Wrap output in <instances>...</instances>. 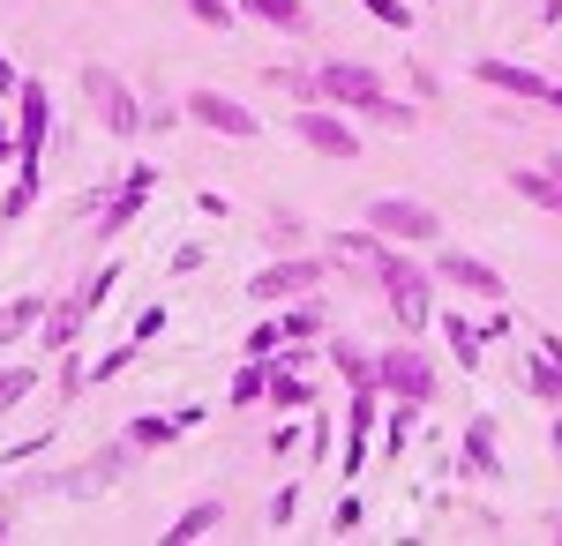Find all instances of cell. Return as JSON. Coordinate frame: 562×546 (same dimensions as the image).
Instances as JSON below:
<instances>
[{
  "label": "cell",
  "mask_w": 562,
  "mask_h": 546,
  "mask_svg": "<svg viewBox=\"0 0 562 546\" xmlns=\"http://www.w3.org/2000/svg\"><path fill=\"white\" fill-rule=\"evenodd\" d=\"M262 405H270V412H307V405H315V382H301L293 367L270 360V389H262Z\"/></svg>",
  "instance_id": "22"
},
{
  "label": "cell",
  "mask_w": 562,
  "mask_h": 546,
  "mask_svg": "<svg viewBox=\"0 0 562 546\" xmlns=\"http://www.w3.org/2000/svg\"><path fill=\"white\" fill-rule=\"evenodd\" d=\"M375 412H383V389L375 382H360L352 389V405H346V479L368 464V434H375Z\"/></svg>",
  "instance_id": "14"
},
{
  "label": "cell",
  "mask_w": 562,
  "mask_h": 546,
  "mask_svg": "<svg viewBox=\"0 0 562 546\" xmlns=\"http://www.w3.org/2000/svg\"><path fill=\"white\" fill-rule=\"evenodd\" d=\"M548 450L562 457V405H555V420H548Z\"/></svg>",
  "instance_id": "43"
},
{
  "label": "cell",
  "mask_w": 562,
  "mask_h": 546,
  "mask_svg": "<svg viewBox=\"0 0 562 546\" xmlns=\"http://www.w3.org/2000/svg\"><path fill=\"white\" fill-rule=\"evenodd\" d=\"M188 15H195L203 31H233V23H240V0H188Z\"/></svg>",
  "instance_id": "29"
},
{
  "label": "cell",
  "mask_w": 562,
  "mask_h": 546,
  "mask_svg": "<svg viewBox=\"0 0 562 546\" xmlns=\"http://www.w3.org/2000/svg\"><path fill=\"white\" fill-rule=\"evenodd\" d=\"M128 442L143 450V457H150V450H173V442H180L173 412H166V420H158V412H143V420H128Z\"/></svg>",
  "instance_id": "25"
},
{
  "label": "cell",
  "mask_w": 562,
  "mask_h": 546,
  "mask_svg": "<svg viewBox=\"0 0 562 546\" xmlns=\"http://www.w3.org/2000/svg\"><path fill=\"white\" fill-rule=\"evenodd\" d=\"M45 135H53V90L38 76H23V90H15V166H38Z\"/></svg>",
  "instance_id": "8"
},
{
  "label": "cell",
  "mask_w": 562,
  "mask_h": 546,
  "mask_svg": "<svg viewBox=\"0 0 562 546\" xmlns=\"http://www.w3.org/2000/svg\"><path fill=\"white\" fill-rule=\"evenodd\" d=\"M323 322H330V299H323V293L285 299V315H278V330H285V344H315V337H323Z\"/></svg>",
  "instance_id": "16"
},
{
  "label": "cell",
  "mask_w": 562,
  "mask_h": 546,
  "mask_svg": "<svg viewBox=\"0 0 562 546\" xmlns=\"http://www.w3.org/2000/svg\"><path fill=\"white\" fill-rule=\"evenodd\" d=\"M323 285H330V262L323 254H278V262H262L256 277H248V299L256 307H285V299L323 293Z\"/></svg>",
  "instance_id": "4"
},
{
  "label": "cell",
  "mask_w": 562,
  "mask_h": 546,
  "mask_svg": "<svg viewBox=\"0 0 562 546\" xmlns=\"http://www.w3.org/2000/svg\"><path fill=\"white\" fill-rule=\"evenodd\" d=\"M45 307H53L45 293H23V299H8V307H0V344H15V337H38Z\"/></svg>",
  "instance_id": "23"
},
{
  "label": "cell",
  "mask_w": 562,
  "mask_h": 546,
  "mask_svg": "<svg viewBox=\"0 0 562 546\" xmlns=\"http://www.w3.org/2000/svg\"><path fill=\"white\" fill-rule=\"evenodd\" d=\"M166 330V307H143V315H135V344H143V337H158Z\"/></svg>",
  "instance_id": "40"
},
{
  "label": "cell",
  "mask_w": 562,
  "mask_h": 546,
  "mask_svg": "<svg viewBox=\"0 0 562 546\" xmlns=\"http://www.w3.org/2000/svg\"><path fill=\"white\" fill-rule=\"evenodd\" d=\"M360 8H368L383 31H413V0H360Z\"/></svg>",
  "instance_id": "33"
},
{
  "label": "cell",
  "mask_w": 562,
  "mask_h": 546,
  "mask_svg": "<svg viewBox=\"0 0 562 546\" xmlns=\"http://www.w3.org/2000/svg\"><path fill=\"white\" fill-rule=\"evenodd\" d=\"M442 344H450V360L473 375V367H487V330H473L465 315H442Z\"/></svg>",
  "instance_id": "19"
},
{
  "label": "cell",
  "mask_w": 562,
  "mask_h": 546,
  "mask_svg": "<svg viewBox=\"0 0 562 546\" xmlns=\"http://www.w3.org/2000/svg\"><path fill=\"white\" fill-rule=\"evenodd\" d=\"M473 76L487 90H503V98H525V105H548V90H555L548 76H532V68H518V60H495V53H480Z\"/></svg>",
  "instance_id": "12"
},
{
  "label": "cell",
  "mask_w": 562,
  "mask_h": 546,
  "mask_svg": "<svg viewBox=\"0 0 562 546\" xmlns=\"http://www.w3.org/2000/svg\"><path fill=\"white\" fill-rule=\"evenodd\" d=\"M525 389L540 405H562V337L555 330H532V352H525Z\"/></svg>",
  "instance_id": "13"
},
{
  "label": "cell",
  "mask_w": 562,
  "mask_h": 546,
  "mask_svg": "<svg viewBox=\"0 0 562 546\" xmlns=\"http://www.w3.org/2000/svg\"><path fill=\"white\" fill-rule=\"evenodd\" d=\"M76 90H83V105L98 113L105 135H121V143L143 135V113H150V105H143V90H135L128 76H113V68H98V60H90L83 76H76Z\"/></svg>",
  "instance_id": "3"
},
{
  "label": "cell",
  "mask_w": 562,
  "mask_h": 546,
  "mask_svg": "<svg viewBox=\"0 0 562 546\" xmlns=\"http://www.w3.org/2000/svg\"><path fill=\"white\" fill-rule=\"evenodd\" d=\"M465 479H503V457H495V420L473 412L465 426Z\"/></svg>",
  "instance_id": "17"
},
{
  "label": "cell",
  "mask_w": 562,
  "mask_h": 546,
  "mask_svg": "<svg viewBox=\"0 0 562 546\" xmlns=\"http://www.w3.org/2000/svg\"><path fill=\"white\" fill-rule=\"evenodd\" d=\"M548 105H562V83H555V90H548Z\"/></svg>",
  "instance_id": "45"
},
{
  "label": "cell",
  "mask_w": 562,
  "mask_h": 546,
  "mask_svg": "<svg viewBox=\"0 0 562 546\" xmlns=\"http://www.w3.org/2000/svg\"><path fill=\"white\" fill-rule=\"evenodd\" d=\"M31 389H38V367H0V412H15Z\"/></svg>",
  "instance_id": "30"
},
{
  "label": "cell",
  "mask_w": 562,
  "mask_h": 546,
  "mask_svg": "<svg viewBox=\"0 0 562 546\" xmlns=\"http://www.w3.org/2000/svg\"><path fill=\"white\" fill-rule=\"evenodd\" d=\"M240 15H248V23H270V31H285V38H301V31H307V0H240Z\"/></svg>",
  "instance_id": "21"
},
{
  "label": "cell",
  "mask_w": 562,
  "mask_h": 546,
  "mask_svg": "<svg viewBox=\"0 0 562 546\" xmlns=\"http://www.w3.org/2000/svg\"><path fill=\"white\" fill-rule=\"evenodd\" d=\"M435 285L480 299V307H495V299L510 293V285H503V270H487V262H480V254H465V248H442V254H435Z\"/></svg>",
  "instance_id": "9"
},
{
  "label": "cell",
  "mask_w": 562,
  "mask_h": 546,
  "mask_svg": "<svg viewBox=\"0 0 562 546\" xmlns=\"http://www.w3.org/2000/svg\"><path fill=\"white\" fill-rule=\"evenodd\" d=\"M173 270H180V277H188V270H203V240H180V248H173Z\"/></svg>",
  "instance_id": "39"
},
{
  "label": "cell",
  "mask_w": 562,
  "mask_h": 546,
  "mask_svg": "<svg viewBox=\"0 0 562 546\" xmlns=\"http://www.w3.org/2000/svg\"><path fill=\"white\" fill-rule=\"evenodd\" d=\"M188 121L225 135V143H256L262 135V113H248L240 98H225V90H188Z\"/></svg>",
  "instance_id": "7"
},
{
  "label": "cell",
  "mask_w": 562,
  "mask_h": 546,
  "mask_svg": "<svg viewBox=\"0 0 562 546\" xmlns=\"http://www.w3.org/2000/svg\"><path fill=\"white\" fill-rule=\"evenodd\" d=\"M262 389H270V360H240V375H233V405L248 412V405H262Z\"/></svg>",
  "instance_id": "26"
},
{
  "label": "cell",
  "mask_w": 562,
  "mask_h": 546,
  "mask_svg": "<svg viewBox=\"0 0 562 546\" xmlns=\"http://www.w3.org/2000/svg\"><path fill=\"white\" fill-rule=\"evenodd\" d=\"M293 135H301L307 150H323V158H360V135H352V121L338 113V105H323V98L293 113Z\"/></svg>",
  "instance_id": "10"
},
{
  "label": "cell",
  "mask_w": 562,
  "mask_h": 546,
  "mask_svg": "<svg viewBox=\"0 0 562 546\" xmlns=\"http://www.w3.org/2000/svg\"><path fill=\"white\" fill-rule=\"evenodd\" d=\"M548 172H555V180H562V158H555V166H548Z\"/></svg>",
  "instance_id": "47"
},
{
  "label": "cell",
  "mask_w": 562,
  "mask_h": 546,
  "mask_svg": "<svg viewBox=\"0 0 562 546\" xmlns=\"http://www.w3.org/2000/svg\"><path fill=\"white\" fill-rule=\"evenodd\" d=\"M346 532H360V502H352V494L330 509V539H346Z\"/></svg>",
  "instance_id": "38"
},
{
  "label": "cell",
  "mask_w": 562,
  "mask_h": 546,
  "mask_svg": "<svg viewBox=\"0 0 562 546\" xmlns=\"http://www.w3.org/2000/svg\"><path fill=\"white\" fill-rule=\"evenodd\" d=\"M113 285H121V262H105V270H98V277L83 285V307H90V315L105 307V293H113Z\"/></svg>",
  "instance_id": "36"
},
{
  "label": "cell",
  "mask_w": 562,
  "mask_h": 546,
  "mask_svg": "<svg viewBox=\"0 0 562 546\" xmlns=\"http://www.w3.org/2000/svg\"><path fill=\"white\" fill-rule=\"evenodd\" d=\"M262 83H270V90H293L301 105H315V68H262Z\"/></svg>",
  "instance_id": "28"
},
{
  "label": "cell",
  "mask_w": 562,
  "mask_h": 546,
  "mask_svg": "<svg viewBox=\"0 0 562 546\" xmlns=\"http://www.w3.org/2000/svg\"><path fill=\"white\" fill-rule=\"evenodd\" d=\"M83 322H90L83 293L53 299V307H45V322H38V344H45V352H68V344H76V337H83Z\"/></svg>",
  "instance_id": "15"
},
{
  "label": "cell",
  "mask_w": 562,
  "mask_h": 546,
  "mask_svg": "<svg viewBox=\"0 0 562 546\" xmlns=\"http://www.w3.org/2000/svg\"><path fill=\"white\" fill-rule=\"evenodd\" d=\"M262 240H270L278 254H301V217H293V211H270V232H262Z\"/></svg>",
  "instance_id": "31"
},
{
  "label": "cell",
  "mask_w": 562,
  "mask_h": 546,
  "mask_svg": "<svg viewBox=\"0 0 562 546\" xmlns=\"http://www.w3.org/2000/svg\"><path fill=\"white\" fill-rule=\"evenodd\" d=\"M375 293H383V307L397 315V330H428L435 322V270H420L413 254L397 248V240H383V254H375V277H368Z\"/></svg>",
  "instance_id": "2"
},
{
  "label": "cell",
  "mask_w": 562,
  "mask_h": 546,
  "mask_svg": "<svg viewBox=\"0 0 562 546\" xmlns=\"http://www.w3.org/2000/svg\"><path fill=\"white\" fill-rule=\"evenodd\" d=\"M548 532H555V546H562V516H555V524H548Z\"/></svg>",
  "instance_id": "46"
},
{
  "label": "cell",
  "mask_w": 562,
  "mask_h": 546,
  "mask_svg": "<svg viewBox=\"0 0 562 546\" xmlns=\"http://www.w3.org/2000/svg\"><path fill=\"white\" fill-rule=\"evenodd\" d=\"M510 195H525L532 211H548V217H562V180L548 166H525V172H510Z\"/></svg>",
  "instance_id": "20"
},
{
  "label": "cell",
  "mask_w": 562,
  "mask_h": 546,
  "mask_svg": "<svg viewBox=\"0 0 562 546\" xmlns=\"http://www.w3.org/2000/svg\"><path fill=\"white\" fill-rule=\"evenodd\" d=\"M158 195V166H128L121 180H113V203L98 211V240H121L135 217H143V203Z\"/></svg>",
  "instance_id": "11"
},
{
  "label": "cell",
  "mask_w": 562,
  "mask_h": 546,
  "mask_svg": "<svg viewBox=\"0 0 562 546\" xmlns=\"http://www.w3.org/2000/svg\"><path fill=\"white\" fill-rule=\"evenodd\" d=\"M330 442H338V426H330V412H315V420H307V457L323 464V457H330Z\"/></svg>",
  "instance_id": "35"
},
{
  "label": "cell",
  "mask_w": 562,
  "mask_h": 546,
  "mask_svg": "<svg viewBox=\"0 0 562 546\" xmlns=\"http://www.w3.org/2000/svg\"><path fill=\"white\" fill-rule=\"evenodd\" d=\"M360 225L383 232V240H397V248H428V240H442V217H435L428 203H413V195H375Z\"/></svg>",
  "instance_id": "5"
},
{
  "label": "cell",
  "mask_w": 562,
  "mask_h": 546,
  "mask_svg": "<svg viewBox=\"0 0 562 546\" xmlns=\"http://www.w3.org/2000/svg\"><path fill=\"white\" fill-rule=\"evenodd\" d=\"M301 516V487H278V502H270V532H285Z\"/></svg>",
  "instance_id": "37"
},
{
  "label": "cell",
  "mask_w": 562,
  "mask_h": 546,
  "mask_svg": "<svg viewBox=\"0 0 562 546\" xmlns=\"http://www.w3.org/2000/svg\"><path fill=\"white\" fill-rule=\"evenodd\" d=\"M375 389H383L390 405H397V397H405V405H428L435 397V360L420 344H383V352H375Z\"/></svg>",
  "instance_id": "6"
},
{
  "label": "cell",
  "mask_w": 562,
  "mask_h": 546,
  "mask_svg": "<svg viewBox=\"0 0 562 546\" xmlns=\"http://www.w3.org/2000/svg\"><path fill=\"white\" fill-rule=\"evenodd\" d=\"M0 539H15V516H8V509H0Z\"/></svg>",
  "instance_id": "44"
},
{
  "label": "cell",
  "mask_w": 562,
  "mask_h": 546,
  "mask_svg": "<svg viewBox=\"0 0 562 546\" xmlns=\"http://www.w3.org/2000/svg\"><path fill=\"white\" fill-rule=\"evenodd\" d=\"M0 166L15 172V127H8V121H0Z\"/></svg>",
  "instance_id": "42"
},
{
  "label": "cell",
  "mask_w": 562,
  "mask_h": 546,
  "mask_svg": "<svg viewBox=\"0 0 562 546\" xmlns=\"http://www.w3.org/2000/svg\"><path fill=\"white\" fill-rule=\"evenodd\" d=\"M330 367L360 389V382H375V352H360V344H330Z\"/></svg>",
  "instance_id": "27"
},
{
  "label": "cell",
  "mask_w": 562,
  "mask_h": 546,
  "mask_svg": "<svg viewBox=\"0 0 562 546\" xmlns=\"http://www.w3.org/2000/svg\"><path fill=\"white\" fill-rule=\"evenodd\" d=\"M315 98L338 105V113H368V121H383V127H413V121H420V105L390 98L383 76L360 68V60H315Z\"/></svg>",
  "instance_id": "1"
},
{
  "label": "cell",
  "mask_w": 562,
  "mask_h": 546,
  "mask_svg": "<svg viewBox=\"0 0 562 546\" xmlns=\"http://www.w3.org/2000/svg\"><path fill=\"white\" fill-rule=\"evenodd\" d=\"M15 90H23V68H15V60H8V53H0V98H8V105H15Z\"/></svg>",
  "instance_id": "41"
},
{
  "label": "cell",
  "mask_w": 562,
  "mask_h": 546,
  "mask_svg": "<svg viewBox=\"0 0 562 546\" xmlns=\"http://www.w3.org/2000/svg\"><path fill=\"white\" fill-rule=\"evenodd\" d=\"M217 524H225V502H211V494H203V502H188L173 516V532H158V539L166 546H195V539H211Z\"/></svg>",
  "instance_id": "18"
},
{
  "label": "cell",
  "mask_w": 562,
  "mask_h": 546,
  "mask_svg": "<svg viewBox=\"0 0 562 546\" xmlns=\"http://www.w3.org/2000/svg\"><path fill=\"white\" fill-rule=\"evenodd\" d=\"M38 195H45L38 166H15V180H8V195H0V217H8V225H23V217L38 211Z\"/></svg>",
  "instance_id": "24"
},
{
  "label": "cell",
  "mask_w": 562,
  "mask_h": 546,
  "mask_svg": "<svg viewBox=\"0 0 562 546\" xmlns=\"http://www.w3.org/2000/svg\"><path fill=\"white\" fill-rule=\"evenodd\" d=\"M413 420H420V405H405V397H397V412H390V442H383V457H397V450L413 442Z\"/></svg>",
  "instance_id": "34"
},
{
  "label": "cell",
  "mask_w": 562,
  "mask_h": 546,
  "mask_svg": "<svg viewBox=\"0 0 562 546\" xmlns=\"http://www.w3.org/2000/svg\"><path fill=\"white\" fill-rule=\"evenodd\" d=\"M278 344H285V330H278V322H256V330L240 337V352H248V360H278Z\"/></svg>",
  "instance_id": "32"
}]
</instances>
